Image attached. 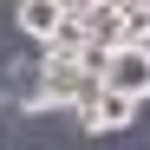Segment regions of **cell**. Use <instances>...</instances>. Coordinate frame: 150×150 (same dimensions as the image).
Here are the masks:
<instances>
[{
	"label": "cell",
	"instance_id": "cell-7",
	"mask_svg": "<svg viewBox=\"0 0 150 150\" xmlns=\"http://www.w3.org/2000/svg\"><path fill=\"white\" fill-rule=\"evenodd\" d=\"M144 52H150V46H144Z\"/></svg>",
	"mask_w": 150,
	"mask_h": 150
},
{
	"label": "cell",
	"instance_id": "cell-5",
	"mask_svg": "<svg viewBox=\"0 0 150 150\" xmlns=\"http://www.w3.org/2000/svg\"><path fill=\"white\" fill-rule=\"evenodd\" d=\"M13 26L26 39H39V46H52L59 26H65V7H59V0H20V7H13Z\"/></svg>",
	"mask_w": 150,
	"mask_h": 150
},
{
	"label": "cell",
	"instance_id": "cell-4",
	"mask_svg": "<svg viewBox=\"0 0 150 150\" xmlns=\"http://www.w3.org/2000/svg\"><path fill=\"white\" fill-rule=\"evenodd\" d=\"M0 91H7V105H20V111H46V72H39V59L7 65L0 72Z\"/></svg>",
	"mask_w": 150,
	"mask_h": 150
},
{
	"label": "cell",
	"instance_id": "cell-6",
	"mask_svg": "<svg viewBox=\"0 0 150 150\" xmlns=\"http://www.w3.org/2000/svg\"><path fill=\"white\" fill-rule=\"evenodd\" d=\"M91 46H105V52L124 46V7H117V0H98V7H91Z\"/></svg>",
	"mask_w": 150,
	"mask_h": 150
},
{
	"label": "cell",
	"instance_id": "cell-1",
	"mask_svg": "<svg viewBox=\"0 0 150 150\" xmlns=\"http://www.w3.org/2000/svg\"><path fill=\"white\" fill-rule=\"evenodd\" d=\"M39 72H46V111H85L91 98L105 91V79H98L79 52H59V46L39 52Z\"/></svg>",
	"mask_w": 150,
	"mask_h": 150
},
{
	"label": "cell",
	"instance_id": "cell-3",
	"mask_svg": "<svg viewBox=\"0 0 150 150\" xmlns=\"http://www.w3.org/2000/svg\"><path fill=\"white\" fill-rule=\"evenodd\" d=\"M131 117H137V98H124V91H98L91 98V105L79 111V124H85V131H98V137H111V131H131Z\"/></svg>",
	"mask_w": 150,
	"mask_h": 150
},
{
	"label": "cell",
	"instance_id": "cell-2",
	"mask_svg": "<svg viewBox=\"0 0 150 150\" xmlns=\"http://www.w3.org/2000/svg\"><path fill=\"white\" fill-rule=\"evenodd\" d=\"M105 85L144 105V98H150V52H144V46H117V52L105 59Z\"/></svg>",
	"mask_w": 150,
	"mask_h": 150
}]
</instances>
